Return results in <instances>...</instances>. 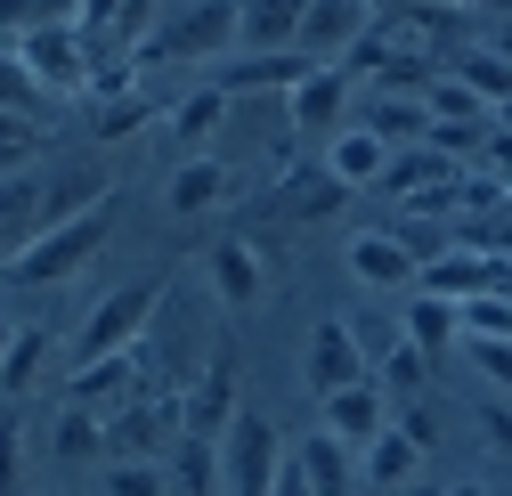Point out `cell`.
Instances as JSON below:
<instances>
[{"label":"cell","instance_id":"d6a6232c","mask_svg":"<svg viewBox=\"0 0 512 496\" xmlns=\"http://www.w3.org/2000/svg\"><path fill=\"white\" fill-rule=\"evenodd\" d=\"M464 342H512V293H472L464 301Z\"/></svg>","mask_w":512,"mask_h":496},{"label":"cell","instance_id":"b9f144b4","mask_svg":"<svg viewBox=\"0 0 512 496\" xmlns=\"http://www.w3.org/2000/svg\"><path fill=\"white\" fill-rule=\"evenodd\" d=\"M399 431H407V440H415V448H423V456H431V448H439V423H431V407H423V399H415V407H407V415H399Z\"/></svg>","mask_w":512,"mask_h":496},{"label":"cell","instance_id":"83f0119b","mask_svg":"<svg viewBox=\"0 0 512 496\" xmlns=\"http://www.w3.org/2000/svg\"><path fill=\"white\" fill-rule=\"evenodd\" d=\"M301 472H309V488H317V496H350V448L334 440V431H309Z\"/></svg>","mask_w":512,"mask_h":496},{"label":"cell","instance_id":"30bf717a","mask_svg":"<svg viewBox=\"0 0 512 496\" xmlns=\"http://www.w3.org/2000/svg\"><path fill=\"white\" fill-rule=\"evenodd\" d=\"M317 407H326V431H334L342 448H358V456L382 440V431H391V391H382L374 375L350 383V391H334V399H317Z\"/></svg>","mask_w":512,"mask_h":496},{"label":"cell","instance_id":"5bb4252c","mask_svg":"<svg viewBox=\"0 0 512 496\" xmlns=\"http://www.w3.org/2000/svg\"><path fill=\"white\" fill-rule=\"evenodd\" d=\"M342 114H350V74L342 66H317L301 90H285V122H293V131H342Z\"/></svg>","mask_w":512,"mask_h":496},{"label":"cell","instance_id":"603a6c76","mask_svg":"<svg viewBox=\"0 0 512 496\" xmlns=\"http://www.w3.org/2000/svg\"><path fill=\"white\" fill-rule=\"evenodd\" d=\"M171 488H179V496H228V488H220V440L179 431V448H171Z\"/></svg>","mask_w":512,"mask_h":496},{"label":"cell","instance_id":"74e56055","mask_svg":"<svg viewBox=\"0 0 512 496\" xmlns=\"http://www.w3.org/2000/svg\"><path fill=\"white\" fill-rule=\"evenodd\" d=\"M106 488H114V496H171V480H163L155 464H114Z\"/></svg>","mask_w":512,"mask_h":496},{"label":"cell","instance_id":"3957f363","mask_svg":"<svg viewBox=\"0 0 512 496\" xmlns=\"http://www.w3.org/2000/svg\"><path fill=\"white\" fill-rule=\"evenodd\" d=\"M244 33V0H196V9H179L163 33L139 41V66H196V57H220L228 41Z\"/></svg>","mask_w":512,"mask_h":496},{"label":"cell","instance_id":"44dd1931","mask_svg":"<svg viewBox=\"0 0 512 496\" xmlns=\"http://www.w3.org/2000/svg\"><path fill=\"white\" fill-rule=\"evenodd\" d=\"M399 334L423 350V358H439L447 342H456L464 334V301H439V293H415L407 301V318H399Z\"/></svg>","mask_w":512,"mask_h":496},{"label":"cell","instance_id":"836d02e7","mask_svg":"<svg viewBox=\"0 0 512 496\" xmlns=\"http://www.w3.org/2000/svg\"><path fill=\"white\" fill-rule=\"evenodd\" d=\"M423 106H431V122H480V114H488V98H480V90H464L456 74H439V82L423 90Z\"/></svg>","mask_w":512,"mask_h":496},{"label":"cell","instance_id":"5b68a950","mask_svg":"<svg viewBox=\"0 0 512 496\" xmlns=\"http://www.w3.org/2000/svg\"><path fill=\"white\" fill-rule=\"evenodd\" d=\"M17 57H25V74H33L49 98H74V90H90V74H98L82 25H33V33L17 41Z\"/></svg>","mask_w":512,"mask_h":496},{"label":"cell","instance_id":"ffe728a7","mask_svg":"<svg viewBox=\"0 0 512 496\" xmlns=\"http://www.w3.org/2000/svg\"><path fill=\"white\" fill-rule=\"evenodd\" d=\"M220 196H228V163H212V155H187V163L171 171V188H163L171 220H196V212H212Z\"/></svg>","mask_w":512,"mask_h":496},{"label":"cell","instance_id":"60d3db41","mask_svg":"<svg viewBox=\"0 0 512 496\" xmlns=\"http://www.w3.org/2000/svg\"><path fill=\"white\" fill-rule=\"evenodd\" d=\"M139 0H82V33H106V25H122Z\"/></svg>","mask_w":512,"mask_h":496},{"label":"cell","instance_id":"7dc6e473","mask_svg":"<svg viewBox=\"0 0 512 496\" xmlns=\"http://www.w3.org/2000/svg\"><path fill=\"white\" fill-rule=\"evenodd\" d=\"M0 33H17V41L33 33V9H25V0H0Z\"/></svg>","mask_w":512,"mask_h":496},{"label":"cell","instance_id":"db71d44e","mask_svg":"<svg viewBox=\"0 0 512 496\" xmlns=\"http://www.w3.org/2000/svg\"><path fill=\"white\" fill-rule=\"evenodd\" d=\"M504 293H512V269H504Z\"/></svg>","mask_w":512,"mask_h":496},{"label":"cell","instance_id":"f546056e","mask_svg":"<svg viewBox=\"0 0 512 496\" xmlns=\"http://www.w3.org/2000/svg\"><path fill=\"white\" fill-rule=\"evenodd\" d=\"M220 122H228V90H220V82H212V90H187V98L171 106V131H179L187 147H204Z\"/></svg>","mask_w":512,"mask_h":496},{"label":"cell","instance_id":"4dcf8cb0","mask_svg":"<svg viewBox=\"0 0 512 496\" xmlns=\"http://www.w3.org/2000/svg\"><path fill=\"white\" fill-rule=\"evenodd\" d=\"M49 448L66 456V464H82V456H106V415H90V407H66V415H57V431H49Z\"/></svg>","mask_w":512,"mask_h":496},{"label":"cell","instance_id":"1f68e13d","mask_svg":"<svg viewBox=\"0 0 512 496\" xmlns=\"http://www.w3.org/2000/svg\"><path fill=\"white\" fill-rule=\"evenodd\" d=\"M374 383H382V391H391V399H407V407H415V399L431 391V358H423L415 342H399L391 358H382V366H374Z\"/></svg>","mask_w":512,"mask_h":496},{"label":"cell","instance_id":"7a4b0ae2","mask_svg":"<svg viewBox=\"0 0 512 496\" xmlns=\"http://www.w3.org/2000/svg\"><path fill=\"white\" fill-rule=\"evenodd\" d=\"M106 228H114V204H98V212H82V220H57V228H41V236H25L17 253H9V285H66L98 244H106Z\"/></svg>","mask_w":512,"mask_h":496},{"label":"cell","instance_id":"cb8c5ba5","mask_svg":"<svg viewBox=\"0 0 512 496\" xmlns=\"http://www.w3.org/2000/svg\"><path fill=\"white\" fill-rule=\"evenodd\" d=\"M342 179L326 171V163H309V171H285V212L293 220H326V212H342Z\"/></svg>","mask_w":512,"mask_h":496},{"label":"cell","instance_id":"e0dca14e","mask_svg":"<svg viewBox=\"0 0 512 496\" xmlns=\"http://www.w3.org/2000/svg\"><path fill=\"white\" fill-rule=\"evenodd\" d=\"M212 293L228 301V309H244V301H261V285H269V261L261 253H252V244L244 236H228V244H212Z\"/></svg>","mask_w":512,"mask_h":496},{"label":"cell","instance_id":"8992f818","mask_svg":"<svg viewBox=\"0 0 512 496\" xmlns=\"http://www.w3.org/2000/svg\"><path fill=\"white\" fill-rule=\"evenodd\" d=\"M366 375H374V366H366L350 318H317V326H309V350H301V383H309V399H334V391H350V383H366Z\"/></svg>","mask_w":512,"mask_h":496},{"label":"cell","instance_id":"9c48e42d","mask_svg":"<svg viewBox=\"0 0 512 496\" xmlns=\"http://www.w3.org/2000/svg\"><path fill=\"white\" fill-rule=\"evenodd\" d=\"M179 399H131L122 415H106V456L122 464H147L155 448H179Z\"/></svg>","mask_w":512,"mask_h":496},{"label":"cell","instance_id":"f5cc1de1","mask_svg":"<svg viewBox=\"0 0 512 496\" xmlns=\"http://www.w3.org/2000/svg\"><path fill=\"white\" fill-rule=\"evenodd\" d=\"M0 350H9V326H0Z\"/></svg>","mask_w":512,"mask_h":496},{"label":"cell","instance_id":"52a82bcc","mask_svg":"<svg viewBox=\"0 0 512 496\" xmlns=\"http://www.w3.org/2000/svg\"><path fill=\"white\" fill-rule=\"evenodd\" d=\"M66 399H74V407H90V415H122L131 399H147V350H114V358L74 366Z\"/></svg>","mask_w":512,"mask_h":496},{"label":"cell","instance_id":"f6af8a7d","mask_svg":"<svg viewBox=\"0 0 512 496\" xmlns=\"http://www.w3.org/2000/svg\"><path fill=\"white\" fill-rule=\"evenodd\" d=\"M269 496H317V488H309V472H301V456H285V472H277V488H269Z\"/></svg>","mask_w":512,"mask_h":496},{"label":"cell","instance_id":"484cf974","mask_svg":"<svg viewBox=\"0 0 512 496\" xmlns=\"http://www.w3.org/2000/svg\"><path fill=\"white\" fill-rule=\"evenodd\" d=\"M41 196H49V179L41 171H17V179H0V244L9 236H41Z\"/></svg>","mask_w":512,"mask_h":496},{"label":"cell","instance_id":"9a60e30c","mask_svg":"<svg viewBox=\"0 0 512 496\" xmlns=\"http://www.w3.org/2000/svg\"><path fill=\"white\" fill-rule=\"evenodd\" d=\"M391 155H399V147H382L366 122H342V131H334V147H326V171L342 179V188H382Z\"/></svg>","mask_w":512,"mask_h":496},{"label":"cell","instance_id":"4fadbf2b","mask_svg":"<svg viewBox=\"0 0 512 496\" xmlns=\"http://www.w3.org/2000/svg\"><path fill=\"white\" fill-rule=\"evenodd\" d=\"M358 41H366V0H309V17H301V49L317 57V66L350 57Z\"/></svg>","mask_w":512,"mask_h":496},{"label":"cell","instance_id":"2e32d148","mask_svg":"<svg viewBox=\"0 0 512 496\" xmlns=\"http://www.w3.org/2000/svg\"><path fill=\"white\" fill-rule=\"evenodd\" d=\"M358 122H366L382 147H423V139H431V106H423V98H407V90H374Z\"/></svg>","mask_w":512,"mask_h":496},{"label":"cell","instance_id":"d6986e66","mask_svg":"<svg viewBox=\"0 0 512 496\" xmlns=\"http://www.w3.org/2000/svg\"><path fill=\"white\" fill-rule=\"evenodd\" d=\"M309 74H317L309 49H269V57H244V66H228L220 90H228V98H236V90H301Z\"/></svg>","mask_w":512,"mask_h":496},{"label":"cell","instance_id":"c3c4849f","mask_svg":"<svg viewBox=\"0 0 512 496\" xmlns=\"http://www.w3.org/2000/svg\"><path fill=\"white\" fill-rule=\"evenodd\" d=\"M439 496H488V488L480 480H456V488H439Z\"/></svg>","mask_w":512,"mask_h":496},{"label":"cell","instance_id":"ab89813d","mask_svg":"<svg viewBox=\"0 0 512 496\" xmlns=\"http://www.w3.org/2000/svg\"><path fill=\"white\" fill-rule=\"evenodd\" d=\"M472 366H480L488 383H504V391H512V342H472Z\"/></svg>","mask_w":512,"mask_h":496},{"label":"cell","instance_id":"e575fe53","mask_svg":"<svg viewBox=\"0 0 512 496\" xmlns=\"http://www.w3.org/2000/svg\"><path fill=\"white\" fill-rule=\"evenodd\" d=\"M41 155V122L33 114H0V179H17Z\"/></svg>","mask_w":512,"mask_h":496},{"label":"cell","instance_id":"7c38bea8","mask_svg":"<svg viewBox=\"0 0 512 496\" xmlns=\"http://www.w3.org/2000/svg\"><path fill=\"white\" fill-rule=\"evenodd\" d=\"M350 277L366 293H399V285H423V261H415V244L407 236H350Z\"/></svg>","mask_w":512,"mask_h":496},{"label":"cell","instance_id":"816d5d0a","mask_svg":"<svg viewBox=\"0 0 512 496\" xmlns=\"http://www.w3.org/2000/svg\"><path fill=\"white\" fill-rule=\"evenodd\" d=\"M407 9H456V0H407Z\"/></svg>","mask_w":512,"mask_h":496},{"label":"cell","instance_id":"f1b7e54d","mask_svg":"<svg viewBox=\"0 0 512 496\" xmlns=\"http://www.w3.org/2000/svg\"><path fill=\"white\" fill-rule=\"evenodd\" d=\"M415 464H423V448L407 440L399 423H391V431H382V440L366 448V480H374V488H407V480H415Z\"/></svg>","mask_w":512,"mask_h":496},{"label":"cell","instance_id":"8d00e7d4","mask_svg":"<svg viewBox=\"0 0 512 496\" xmlns=\"http://www.w3.org/2000/svg\"><path fill=\"white\" fill-rule=\"evenodd\" d=\"M25 488V415H0V496Z\"/></svg>","mask_w":512,"mask_h":496},{"label":"cell","instance_id":"f907efd6","mask_svg":"<svg viewBox=\"0 0 512 496\" xmlns=\"http://www.w3.org/2000/svg\"><path fill=\"white\" fill-rule=\"evenodd\" d=\"M456 9H512V0H456Z\"/></svg>","mask_w":512,"mask_h":496},{"label":"cell","instance_id":"f35d334b","mask_svg":"<svg viewBox=\"0 0 512 496\" xmlns=\"http://www.w3.org/2000/svg\"><path fill=\"white\" fill-rule=\"evenodd\" d=\"M147 114H155L147 98H114V106L98 114V139H122V131H139V122H147Z\"/></svg>","mask_w":512,"mask_h":496},{"label":"cell","instance_id":"6da1fadb","mask_svg":"<svg viewBox=\"0 0 512 496\" xmlns=\"http://www.w3.org/2000/svg\"><path fill=\"white\" fill-rule=\"evenodd\" d=\"M155 318H163V277H131V285L98 293V309H90L82 334H74V366L114 358V350H139L155 334Z\"/></svg>","mask_w":512,"mask_h":496},{"label":"cell","instance_id":"ee69618b","mask_svg":"<svg viewBox=\"0 0 512 496\" xmlns=\"http://www.w3.org/2000/svg\"><path fill=\"white\" fill-rule=\"evenodd\" d=\"M480 431H488V448H496V456H512V407H488Z\"/></svg>","mask_w":512,"mask_h":496},{"label":"cell","instance_id":"bcb514c9","mask_svg":"<svg viewBox=\"0 0 512 496\" xmlns=\"http://www.w3.org/2000/svg\"><path fill=\"white\" fill-rule=\"evenodd\" d=\"M488 171L512 179V131H488Z\"/></svg>","mask_w":512,"mask_h":496},{"label":"cell","instance_id":"d590c367","mask_svg":"<svg viewBox=\"0 0 512 496\" xmlns=\"http://www.w3.org/2000/svg\"><path fill=\"white\" fill-rule=\"evenodd\" d=\"M0 114H41V82L25 74V57H0Z\"/></svg>","mask_w":512,"mask_h":496},{"label":"cell","instance_id":"8fae6325","mask_svg":"<svg viewBox=\"0 0 512 496\" xmlns=\"http://www.w3.org/2000/svg\"><path fill=\"white\" fill-rule=\"evenodd\" d=\"M504 269H512V261H496V253H472V244H447L439 261H423V293H439V301L504 293Z\"/></svg>","mask_w":512,"mask_h":496},{"label":"cell","instance_id":"ac0fdd59","mask_svg":"<svg viewBox=\"0 0 512 496\" xmlns=\"http://www.w3.org/2000/svg\"><path fill=\"white\" fill-rule=\"evenodd\" d=\"M301 17H309V0H244V49L252 57H269V49H301Z\"/></svg>","mask_w":512,"mask_h":496},{"label":"cell","instance_id":"681fc988","mask_svg":"<svg viewBox=\"0 0 512 496\" xmlns=\"http://www.w3.org/2000/svg\"><path fill=\"white\" fill-rule=\"evenodd\" d=\"M488 49H504V57H512V25H496V41H488Z\"/></svg>","mask_w":512,"mask_h":496},{"label":"cell","instance_id":"d4e9b609","mask_svg":"<svg viewBox=\"0 0 512 496\" xmlns=\"http://www.w3.org/2000/svg\"><path fill=\"white\" fill-rule=\"evenodd\" d=\"M456 82H464V90H480L488 106H512V57H504V49H488V41H472V49L456 57Z\"/></svg>","mask_w":512,"mask_h":496},{"label":"cell","instance_id":"277c9868","mask_svg":"<svg viewBox=\"0 0 512 496\" xmlns=\"http://www.w3.org/2000/svg\"><path fill=\"white\" fill-rule=\"evenodd\" d=\"M277 472H285L277 423L244 407V415L220 431V488H228V496H269V488H277Z\"/></svg>","mask_w":512,"mask_h":496},{"label":"cell","instance_id":"7bdbcfd3","mask_svg":"<svg viewBox=\"0 0 512 496\" xmlns=\"http://www.w3.org/2000/svg\"><path fill=\"white\" fill-rule=\"evenodd\" d=\"M33 25H82V0H25Z\"/></svg>","mask_w":512,"mask_h":496},{"label":"cell","instance_id":"7402d4cb","mask_svg":"<svg viewBox=\"0 0 512 496\" xmlns=\"http://www.w3.org/2000/svg\"><path fill=\"white\" fill-rule=\"evenodd\" d=\"M447 179H456V155H439L431 139L423 147H407V155H391V171H382V188H391V196H431V188H447Z\"/></svg>","mask_w":512,"mask_h":496},{"label":"cell","instance_id":"4316f807","mask_svg":"<svg viewBox=\"0 0 512 496\" xmlns=\"http://www.w3.org/2000/svg\"><path fill=\"white\" fill-rule=\"evenodd\" d=\"M41 366H49V334H41V326L9 334V350H0V391H9V399H25V391L41 383Z\"/></svg>","mask_w":512,"mask_h":496},{"label":"cell","instance_id":"ba28073f","mask_svg":"<svg viewBox=\"0 0 512 496\" xmlns=\"http://www.w3.org/2000/svg\"><path fill=\"white\" fill-rule=\"evenodd\" d=\"M236 415H244V407H236V350H212V358L196 366V383L179 391V423L196 431V440H220Z\"/></svg>","mask_w":512,"mask_h":496}]
</instances>
